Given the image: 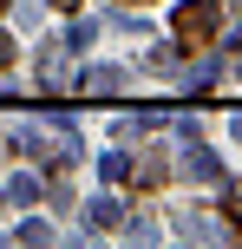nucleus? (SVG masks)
<instances>
[{"mask_svg": "<svg viewBox=\"0 0 242 249\" xmlns=\"http://www.w3.org/2000/svg\"><path fill=\"white\" fill-rule=\"evenodd\" d=\"M177 46L183 53H203L210 39H216V0H190V7H177Z\"/></svg>", "mask_w": 242, "mask_h": 249, "instance_id": "obj_1", "label": "nucleus"}, {"mask_svg": "<svg viewBox=\"0 0 242 249\" xmlns=\"http://www.w3.org/2000/svg\"><path fill=\"white\" fill-rule=\"evenodd\" d=\"M118 86H125V72H112V66H98V72H85V79H79V92H92V99H112Z\"/></svg>", "mask_w": 242, "mask_h": 249, "instance_id": "obj_2", "label": "nucleus"}, {"mask_svg": "<svg viewBox=\"0 0 242 249\" xmlns=\"http://www.w3.org/2000/svg\"><path fill=\"white\" fill-rule=\"evenodd\" d=\"M33 190H39V177H33V171H13L7 184H0V203H33Z\"/></svg>", "mask_w": 242, "mask_h": 249, "instance_id": "obj_3", "label": "nucleus"}, {"mask_svg": "<svg viewBox=\"0 0 242 249\" xmlns=\"http://www.w3.org/2000/svg\"><path fill=\"white\" fill-rule=\"evenodd\" d=\"M138 184H144V190L164 184V158H157V151H144V158H138Z\"/></svg>", "mask_w": 242, "mask_h": 249, "instance_id": "obj_4", "label": "nucleus"}, {"mask_svg": "<svg viewBox=\"0 0 242 249\" xmlns=\"http://www.w3.org/2000/svg\"><path fill=\"white\" fill-rule=\"evenodd\" d=\"M13 53H20V46H13L7 33H0V72H7V66H13Z\"/></svg>", "mask_w": 242, "mask_h": 249, "instance_id": "obj_5", "label": "nucleus"}, {"mask_svg": "<svg viewBox=\"0 0 242 249\" xmlns=\"http://www.w3.org/2000/svg\"><path fill=\"white\" fill-rule=\"evenodd\" d=\"M52 7H79V0H52Z\"/></svg>", "mask_w": 242, "mask_h": 249, "instance_id": "obj_6", "label": "nucleus"}, {"mask_svg": "<svg viewBox=\"0 0 242 249\" xmlns=\"http://www.w3.org/2000/svg\"><path fill=\"white\" fill-rule=\"evenodd\" d=\"M125 7H151V0H125Z\"/></svg>", "mask_w": 242, "mask_h": 249, "instance_id": "obj_7", "label": "nucleus"}, {"mask_svg": "<svg viewBox=\"0 0 242 249\" xmlns=\"http://www.w3.org/2000/svg\"><path fill=\"white\" fill-rule=\"evenodd\" d=\"M0 7H7V0H0Z\"/></svg>", "mask_w": 242, "mask_h": 249, "instance_id": "obj_8", "label": "nucleus"}]
</instances>
